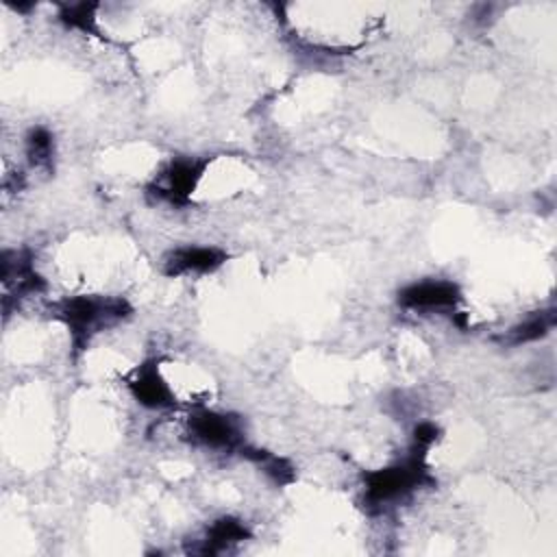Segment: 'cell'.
Wrapping results in <instances>:
<instances>
[{
    "label": "cell",
    "instance_id": "cell-1",
    "mask_svg": "<svg viewBox=\"0 0 557 557\" xmlns=\"http://www.w3.org/2000/svg\"><path fill=\"white\" fill-rule=\"evenodd\" d=\"M131 313L133 307L122 296L78 294L57 305V318L65 324L76 352L85 350L98 333L131 318Z\"/></svg>",
    "mask_w": 557,
    "mask_h": 557
},
{
    "label": "cell",
    "instance_id": "cell-2",
    "mask_svg": "<svg viewBox=\"0 0 557 557\" xmlns=\"http://www.w3.org/2000/svg\"><path fill=\"white\" fill-rule=\"evenodd\" d=\"M426 450L429 448L411 444V450L403 461L363 472V507L370 513H376L383 507L407 498L418 487L431 485L433 476L426 466Z\"/></svg>",
    "mask_w": 557,
    "mask_h": 557
},
{
    "label": "cell",
    "instance_id": "cell-3",
    "mask_svg": "<svg viewBox=\"0 0 557 557\" xmlns=\"http://www.w3.org/2000/svg\"><path fill=\"white\" fill-rule=\"evenodd\" d=\"M185 437L207 450L237 455L248 444L242 420L235 413L213 409H196L189 413L185 422Z\"/></svg>",
    "mask_w": 557,
    "mask_h": 557
},
{
    "label": "cell",
    "instance_id": "cell-4",
    "mask_svg": "<svg viewBox=\"0 0 557 557\" xmlns=\"http://www.w3.org/2000/svg\"><path fill=\"white\" fill-rule=\"evenodd\" d=\"M207 165H209V159L174 157L146 185V194L172 207H187Z\"/></svg>",
    "mask_w": 557,
    "mask_h": 557
},
{
    "label": "cell",
    "instance_id": "cell-5",
    "mask_svg": "<svg viewBox=\"0 0 557 557\" xmlns=\"http://www.w3.org/2000/svg\"><path fill=\"white\" fill-rule=\"evenodd\" d=\"M0 281L4 287V315H9L13 305H17L22 298L46 289V281L35 270V257L30 250H4L0 257Z\"/></svg>",
    "mask_w": 557,
    "mask_h": 557
},
{
    "label": "cell",
    "instance_id": "cell-6",
    "mask_svg": "<svg viewBox=\"0 0 557 557\" xmlns=\"http://www.w3.org/2000/svg\"><path fill=\"white\" fill-rule=\"evenodd\" d=\"M396 300L411 311H455L461 302V289L446 278H424L405 285Z\"/></svg>",
    "mask_w": 557,
    "mask_h": 557
},
{
    "label": "cell",
    "instance_id": "cell-7",
    "mask_svg": "<svg viewBox=\"0 0 557 557\" xmlns=\"http://www.w3.org/2000/svg\"><path fill=\"white\" fill-rule=\"evenodd\" d=\"M126 387L131 396L146 409H172L176 405L174 392L159 370V359H146L128 376Z\"/></svg>",
    "mask_w": 557,
    "mask_h": 557
},
{
    "label": "cell",
    "instance_id": "cell-8",
    "mask_svg": "<svg viewBox=\"0 0 557 557\" xmlns=\"http://www.w3.org/2000/svg\"><path fill=\"white\" fill-rule=\"evenodd\" d=\"M228 259V252L218 246H176L163 257V274L165 276H183V274H209L222 268Z\"/></svg>",
    "mask_w": 557,
    "mask_h": 557
},
{
    "label": "cell",
    "instance_id": "cell-9",
    "mask_svg": "<svg viewBox=\"0 0 557 557\" xmlns=\"http://www.w3.org/2000/svg\"><path fill=\"white\" fill-rule=\"evenodd\" d=\"M250 540V529L244 520L235 516H220L215 518L202 533L200 540H196L194 546L187 548L191 555H220L224 550L235 548L237 544Z\"/></svg>",
    "mask_w": 557,
    "mask_h": 557
},
{
    "label": "cell",
    "instance_id": "cell-10",
    "mask_svg": "<svg viewBox=\"0 0 557 557\" xmlns=\"http://www.w3.org/2000/svg\"><path fill=\"white\" fill-rule=\"evenodd\" d=\"M555 322H557V311H555V307L535 311V313H531L529 318H524L522 322L513 324V326L500 337V342H503L505 346H522V344L537 342V339L546 337V335L553 331Z\"/></svg>",
    "mask_w": 557,
    "mask_h": 557
},
{
    "label": "cell",
    "instance_id": "cell-11",
    "mask_svg": "<svg viewBox=\"0 0 557 557\" xmlns=\"http://www.w3.org/2000/svg\"><path fill=\"white\" fill-rule=\"evenodd\" d=\"M239 457L248 459L250 463H255L274 485H289L294 483L296 479V470L294 466L285 459V457H278L270 450H263V448H257V446H250L246 444L239 453Z\"/></svg>",
    "mask_w": 557,
    "mask_h": 557
},
{
    "label": "cell",
    "instance_id": "cell-12",
    "mask_svg": "<svg viewBox=\"0 0 557 557\" xmlns=\"http://www.w3.org/2000/svg\"><path fill=\"white\" fill-rule=\"evenodd\" d=\"M54 135L46 126H30L24 135V154L30 168L52 172L54 168Z\"/></svg>",
    "mask_w": 557,
    "mask_h": 557
},
{
    "label": "cell",
    "instance_id": "cell-13",
    "mask_svg": "<svg viewBox=\"0 0 557 557\" xmlns=\"http://www.w3.org/2000/svg\"><path fill=\"white\" fill-rule=\"evenodd\" d=\"M98 2H65L59 4V22L65 28H74L87 35H98Z\"/></svg>",
    "mask_w": 557,
    "mask_h": 557
},
{
    "label": "cell",
    "instance_id": "cell-14",
    "mask_svg": "<svg viewBox=\"0 0 557 557\" xmlns=\"http://www.w3.org/2000/svg\"><path fill=\"white\" fill-rule=\"evenodd\" d=\"M440 433L442 431L435 422H418L413 426V433H411V444L422 446V448H431L440 440Z\"/></svg>",
    "mask_w": 557,
    "mask_h": 557
}]
</instances>
